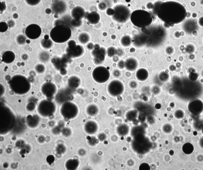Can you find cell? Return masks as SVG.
<instances>
[{"mask_svg": "<svg viewBox=\"0 0 203 170\" xmlns=\"http://www.w3.org/2000/svg\"><path fill=\"white\" fill-rule=\"evenodd\" d=\"M90 39V36L86 33H83L79 36V42L82 44H86L89 41Z\"/></svg>", "mask_w": 203, "mask_h": 170, "instance_id": "obj_32", "label": "cell"}, {"mask_svg": "<svg viewBox=\"0 0 203 170\" xmlns=\"http://www.w3.org/2000/svg\"><path fill=\"white\" fill-rule=\"evenodd\" d=\"M67 9L66 4L62 0H57L53 2L52 9L55 14H61L66 11Z\"/></svg>", "mask_w": 203, "mask_h": 170, "instance_id": "obj_21", "label": "cell"}, {"mask_svg": "<svg viewBox=\"0 0 203 170\" xmlns=\"http://www.w3.org/2000/svg\"><path fill=\"white\" fill-rule=\"evenodd\" d=\"M149 71L145 68L139 69L135 74V77L137 80L140 82L146 81L149 79Z\"/></svg>", "mask_w": 203, "mask_h": 170, "instance_id": "obj_24", "label": "cell"}, {"mask_svg": "<svg viewBox=\"0 0 203 170\" xmlns=\"http://www.w3.org/2000/svg\"><path fill=\"white\" fill-rule=\"evenodd\" d=\"M106 13L107 15L110 16H113L115 14L114 8H111L107 9Z\"/></svg>", "mask_w": 203, "mask_h": 170, "instance_id": "obj_47", "label": "cell"}, {"mask_svg": "<svg viewBox=\"0 0 203 170\" xmlns=\"http://www.w3.org/2000/svg\"><path fill=\"white\" fill-rule=\"evenodd\" d=\"M163 131L167 134L171 132L172 130V127L169 124H165L163 126Z\"/></svg>", "mask_w": 203, "mask_h": 170, "instance_id": "obj_41", "label": "cell"}, {"mask_svg": "<svg viewBox=\"0 0 203 170\" xmlns=\"http://www.w3.org/2000/svg\"><path fill=\"white\" fill-rule=\"evenodd\" d=\"M36 107V105L35 102L30 101L27 103L25 108H26V109L28 112H32L35 110Z\"/></svg>", "mask_w": 203, "mask_h": 170, "instance_id": "obj_37", "label": "cell"}, {"mask_svg": "<svg viewBox=\"0 0 203 170\" xmlns=\"http://www.w3.org/2000/svg\"><path fill=\"white\" fill-rule=\"evenodd\" d=\"M117 53V49L115 47H109L106 51L107 56L110 57H114Z\"/></svg>", "mask_w": 203, "mask_h": 170, "instance_id": "obj_36", "label": "cell"}, {"mask_svg": "<svg viewBox=\"0 0 203 170\" xmlns=\"http://www.w3.org/2000/svg\"><path fill=\"white\" fill-rule=\"evenodd\" d=\"M10 89L18 95H24L30 91L31 83L28 78L24 75H16L8 81Z\"/></svg>", "mask_w": 203, "mask_h": 170, "instance_id": "obj_3", "label": "cell"}, {"mask_svg": "<svg viewBox=\"0 0 203 170\" xmlns=\"http://www.w3.org/2000/svg\"><path fill=\"white\" fill-rule=\"evenodd\" d=\"M42 29L39 25L36 24H31L27 27L25 34L27 38L32 40L38 39L40 36Z\"/></svg>", "mask_w": 203, "mask_h": 170, "instance_id": "obj_15", "label": "cell"}, {"mask_svg": "<svg viewBox=\"0 0 203 170\" xmlns=\"http://www.w3.org/2000/svg\"><path fill=\"white\" fill-rule=\"evenodd\" d=\"M130 20L133 25L139 28L149 27L153 22L151 14L143 10H136L133 11Z\"/></svg>", "mask_w": 203, "mask_h": 170, "instance_id": "obj_4", "label": "cell"}, {"mask_svg": "<svg viewBox=\"0 0 203 170\" xmlns=\"http://www.w3.org/2000/svg\"><path fill=\"white\" fill-rule=\"evenodd\" d=\"M35 71L39 74H43L45 70V66L42 64H39L35 66Z\"/></svg>", "mask_w": 203, "mask_h": 170, "instance_id": "obj_38", "label": "cell"}, {"mask_svg": "<svg viewBox=\"0 0 203 170\" xmlns=\"http://www.w3.org/2000/svg\"><path fill=\"white\" fill-rule=\"evenodd\" d=\"M62 135L65 137H69L71 135V130L69 128H64L62 130Z\"/></svg>", "mask_w": 203, "mask_h": 170, "instance_id": "obj_43", "label": "cell"}, {"mask_svg": "<svg viewBox=\"0 0 203 170\" xmlns=\"http://www.w3.org/2000/svg\"><path fill=\"white\" fill-rule=\"evenodd\" d=\"M129 87L131 89H135L137 87L138 84L136 81L135 80H131L129 84Z\"/></svg>", "mask_w": 203, "mask_h": 170, "instance_id": "obj_46", "label": "cell"}, {"mask_svg": "<svg viewBox=\"0 0 203 170\" xmlns=\"http://www.w3.org/2000/svg\"><path fill=\"white\" fill-rule=\"evenodd\" d=\"M37 110L41 117L48 118L52 117L55 113L57 106L51 99H43L38 103Z\"/></svg>", "mask_w": 203, "mask_h": 170, "instance_id": "obj_7", "label": "cell"}, {"mask_svg": "<svg viewBox=\"0 0 203 170\" xmlns=\"http://www.w3.org/2000/svg\"><path fill=\"white\" fill-rule=\"evenodd\" d=\"M175 113L178 114V115H176V116H175L176 118L181 119L182 118V117H183L184 113L182 111L178 110L176 111Z\"/></svg>", "mask_w": 203, "mask_h": 170, "instance_id": "obj_50", "label": "cell"}, {"mask_svg": "<svg viewBox=\"0 0 203 170\" xmlns=\"http://www.w3.org/2000/svg\"><path fill=\"white\" fill-rule=\"evenodd\" d=\"M39 59L42 62H47L49 60L50 55L48 52H41L39 56Z\"/></svg>", "mask_w": 203, "mask_h": 170, "instance_id": "obj_35", "label": "cell"}, {"mask_svg": "<svg viewBox=\"0 0 203 170\" xmlns=\"http://www.w3.org/2000/svg\"><path fill=\"white\" fill-rule=\"evenodd\" d=\"M200 144V145H201V147L203 148V138L201 140Z\"/></svg>", "mask_w": 203, "mask_h": 170, "instance_id": "obj_62", "label": "cell"}, {"mask_svg": "<svg viewBox=\"0 0 203 170\" xmlns=\"http://www.w3.org/2000/svg\"><path fill=\"white\" fill-rule=\"evenodd\" d=\"M194 150L193 146L190 143H186L184 145L182 151L185 154L189 155L192 153Z\"/></svg>", "mask_w": 203, "mask_h": 170, "instance_id": "obj_34", "label": "cell"}, {"mask_svg": "<svg viewBox=\"0 0 203 170\" xmlns=\"http://www.w3.org/2000/svg\"><path fill=\"white\" fill-rule=\"evenodd\" d=\"M67 52L70 57H78L82 55L84 50L81 46L77 45L75 41L71 40L67 43Z\"/></svg>", "mask_w": 203, "mask_h": 170, "instance_id": "obj_14", "label": "cell"}, {"mask_svg": "<svg viewBox=\"0 0 203 170\" xmlns=\"http://www.w3.org/2000/svg\"><path fill=\"white\" fill-rule=\"evenodd\" d=\"M5 92V89L4 85L2 84H0V96L2 97L4 95Z\"/></svg>", "mask_w": 203, "mask_h": 170, "instance_id": "obj_51", "label": "cell"}, {"mask_svg": "<svg viewBox=\"0 0 203 170\" xmlns=\"http://www.w3.org/2000/svg\"><path fill=\"white\" fill-rule=\"evenodd\" d=\"M130 129L128 125L125 124H121L116 129L117 133L120 136H123L127 135L129 132Z\"/></svg>", "mask_w": 203, "mask_h": 170, "instance_id": "obj_30", "label": "cell"}, {"mask_svg": "<svg viewBox=\"0 0 203 170\" xmlns=\"http://www.w3.org/2000/svg\"><path fill=\"white\" fill-rule=\"evenodd\" d=\"M21 57H22V60H27L29 58V56L26 54H24L22 55Z\"/></svg>", "mask_w": 203, "mask_h": 170, "instance_id": "obj_58", "label": "cell"}, {"mask_svg": "<svg viewBox=\"0 0 203 170\" xmlns=\"http://www.w3.org/2000/svg\"><path fill=\"white\" fill-rule=\"evenodd\" d=\"M8 26L10 28L13 27L14 25H15V22L12 20H10L8 22Z\"/></svg>", "mask_w": 203, "mask_h": 170, "instance_id": "obj_57", "label": "cell"}, {"mask_svg": "<svg viewBox=\"0 0 203 170\" xmlns=\"http://www.w3.org/2000/svg\"><path fill=\"white\" fill-rule=\"evenodd\" d=\"M67 86L70 90L77 89L81 84V80L77 77L74 76L70 77L67 81Z\"/></svg>", "mask_w": 203, "mask_h": 170, "instance_id": "obj_27", "label": "cell"}, {"mask_svg": "<svg viewBox=\"0 0 203 170\" xmlns=\"http://www.w3.org/2000/svg\"><path fill=\"white\" fill-rule=\"evenodd\" d=\"M119 68L120 69H123L125 68V62L123 60L119 61L118 63Z\"/></svg>", "mask_w": 203, "mask_h": 170, "instance_id": "obj_53", "label": "cell"}, {"mask_svg": "<svg viewBox=\"0 0 203 170\" xmlns=\"http://www.w3.org/2000/svg\"><path fill=\"white\" fill-rule=\"evenodd\" d=\"M198 24L200 26L203 27V16H201L198 20Z\"/></svg>", "mask_w": 203, "mask_h": 170, "instance_id": "obj_56", "label": "cell"}, {"mask_svg": "<svg viewBox=\"0 0 203 170\" xmlns=\"http://www.w3.org/2000/svg\"><path fill=\"white\" fill-rule=\"evenodd\" d=\"M72 35L70 27L65 24H58L52 28L49 34L51 39L55 43L61 44L67 41Z\"/></svg>", "mask_w": 203, "mask_h": 170, "instance_id": "obj_5", "label": "cell"}, {"mask_svg": "<svg viewBox=\"0 0 203 170\" xmlns=\"http://www.w3.org/2000/svg\"><path fill=\"white\" fill-rule=\"evenodd\" d=\"M147 8L149 10L154 9V5L153 4V3H152V2H150V3H148L147 4Z\"/></svg>", "mask_w": 203, "mask_h": 170, "instance_id": "obj_55", "label": "cell"}, {"mask_svg": "<svg viewBox=\"0 0 203 170\" xmlns=\"http://www.w3.org/2000/svg\"><path fill=\"white\" fill-rule=\"evenodd\" d=\"M150 168L149 165L147 163H144L140 165L139 167V170H150Z\"/></svg>", "mask_w": 203, "mask_h": 170, "instance_id": "obj_48", "label": "cell"}, {"mask_svg": "<svg viewBox=\"0 0 203 170\" xmlns=\"http://www.w3.org/2000/svg\"><path fill=\"white\" fill-rule=\"evenodd\" d=\"M25 1L29 5L34 6L39 4L41 0H25Z\"/></svg>", "mask_w": 203, "mask_h": 170, "instance_id": "obj_45", "label": "cell"}, {"mask_svg": "<svg viewBox=\"0 0 203 170\" xmlns=\"http://www.w3.org/2000/svg\"><path fill=\"white\" fill-rule=\"evenodd\" d=\"M98 139L100 141H103L106 139V136L104 133H101L98 136Z\"/></svg>", "mask_w": 203, "mask_h": 170, "instance_id": "obj_52", "label": "cell"}, {"mask_svg": "<svg viewBox=\"0 0 203 170\" xmlns=\"http://www.w3.org/2000/svg\"><path fill=\"white\" fill-rule=\"evenodd\" d=\"M41 90L42 94L47 99H51L57 95L58 88L54 83L47 81L42 85Z\"/></svg>", "mask_w": 203, "mask_h": 170, "instance_id": "obj_13", "label": "cell"}, {"mask_svg": "<svg viewBox=\"0 0 203 170\" xmlns=\"http://www.w3.org/2000/svg\"><path fill=\"white\" fill-rule=\"evenodd\" d=\"M16 54L15 52L12 51H5L2 54L1 56V61L4 63L10 64L15 60Z\"/></svg>", "mask_w": 203, "mask_h": 170, "instance_id": "obj_22", "label": "cell"}, {"mask_svg": "<svg viewBox=\"0 0 203 170\" xmlns=\"http://www.w3.org/2000/svg\"><path fill=\"white\" fill-rule=\"evenodd\" d=\"M70 89H63L60 91L56 95V100L61 104L64 102L71 101L72 95Z\"/></svg>", "mask_w": 203, "mask_h": 170, "instance_id": "obj_17", "label": "cell"}, {"mask_svg": "<svg viewBox=\"0 0 203 170\" xmlns=\"http://www.w3.org/2000/svg\"><path fill=\"white\" fill-rule=\"evenodd\" d=\"M13 18H14L15 19H17L18 18V15L17 14H14L13 15Z\"/></svg>", "mask_w": 203, "mask_h": 170, "instance_id": "obj_61", "label": "cell"}, {"mask_svg": "<svg viewBox=\"0 0 203 170\" xmlns=\"http://www.w3.org/2000/svg\"><path fill=\"white\" fill-rule=\"evenodd\" d=\"M126 1H127V2H130V1H132V0H126Z\"/></svg>", "mask_w": 203, "mask_h": 170, "instance_id": "obj_63", "label": "cell"}, {"mask_svg": "<svg viewBox=\"0 0 203 170\" xmlns=\"http://www.w3.org/2000/svg\"><path fill=\"white\" fill-rule=\"evenodd\" d=\"M115 14L113 17V20L116 22L124 23L130 19L131 11L129 8L125 5H117L114 7Z\"/></svg>", "mask_w": 203, "mask_h": 170, "instance_id": "obj_10", "label": "cell"}, {"mask_svg": "<svg viewBox=\"0 0 203 170\" xmlns=\"http://www.w3.org/2000/svg\"><path fill=\"white\" fill-rule=\"evenodd\" d=\"M40 117L37 114H29L25 117V122L30 128L35 129L39 126Z\"/></svg>", "mask_w": 203, "mask_h": 170, "instance_id": "obj_18", "label": "cell"}, {"mask_svg": "<svg viewBox=\"0 0 203 170\" xmlns=\"http://www.w3.org/2000/svg\"><path fill=\"white\" fill-rule=\"evenodd\" d=\"M86 15L85 9L81 6H76L71 11V16L75 21H81Z\"/></svg>", "mask_w": 203, "mask_h": 170, "instance_id": "obj_19", "label": "cell"}, {"mask_svg": "<svg viewBox=\"0 0 203 170\" xmlns=\"http://www.w3.org/2000/svg\"><path fill=\"white\" fill-rule=\"evenodd\" d=\"M138 65L139 63L137 60L133 57H130L125 61V68L128 71H135L137 68Z\"/></svg>", "mask_w": 203, "mask_h": 170, "instance_id": "obj_25", "label": "cell"}, {"mask_svg": "<svg viewBox=\"0 0 203 170\" xmlns=\"http://www.w3.org/2000/svg\"><path fill=\"white\" fill-rule=\"evenodd\" d=\"M16 41L20 45H23L26 42V38L23 34H19L16 38Z\"/></svg>", "mask_w": 203, "mask_h": 170, "instance_id": "obj_39", "label": "cell"}, {"mask_svg": "<svg viewBox=\"0 0 203 170\" xmlns=\"http://www.w3.org/2000/svg\"><path fill=\"white\" fill-rule=\"evenodd\" d=\"M154 10L159 20L169 25L179 24L187 16L184 6L177 1H166L154 5Z\"/></svg>", "mask_w": 203, "mask_h": 170, "instance_id": "obj_1", "label": "cell"}, {"mask_svg": "<svg viewBox=\"0 0 203 170\" xmlns=\"http://www.w3.org/2000/svg\"><path fill=\"white\" fill-rule=\"evenodd\" d=\"M110 71L106 67L104 66H98L93 70L92 77L95 82L99 84L106 83L110 79Z\"/></svg>", "mask_w": 203, "mask_h": 170, "instance_id": "obj_8", "label": "cell"}, {"mask_svg": "<svg viewBox=\"0 0 203 170\" xmlns=\"http://www.w3.org/2000/svg\"><path fill=\"white\" fill-rule=\"evenodd\" d=\"M113 75L116 77H119L121 75V72L119 70H116L113 71Z\"/></svg>", "mask_w": 203, "mask_h": 170, "instance_id": "obj_54", "label": "cell"}, {"mask_svg": "<svg viewBox=\"0 0 203 170\" xmlns=\"http://www.w3.org/2000/svg\"><path fill=\"white\" fill-rule=\"evenodd\" d=\"M16 118L11 109L4 105L1 106L0 133L5 135L12 131L16 124Z\"/></svg>", "mask_w": 203, "mask_h": 170, "instance_id": "obj_2", "label": "cell"}, {"mask_svg": "<svg viewBox=\"0 0 203 170\" xmlns=\"http://www.w3.org/2000/svg\"><path fill=\"white\" fill-rule=\"evenodd\" d=\"M107 90L110 95L116 97L122 95L125 91V86L120 80H115L108 84Z\"/></svg>", "mask_w": 203, "mask_h": 170, "instance_id": "obj_12", "label": "cell"}, {"mask_svg": "<svg viewBox=\"0 0 203 170\" xmlns=\"http://www.w3.org/2000/svg\"><path fill=\"white\" fill-rule=\"evenodd\" d=\"M8 24L5 22H1L0 23V32L1 33L5 32L7 31L8 28Z\"/></svg>", "mask_w": 203, "mask_h": 170, "instance_id": "obj_42", "label": "cell"}, {"mask_svg": "<svg viewBox=\"0 0 203 170\" xmlns=\"http://www.w3.org/2000/svg\"><path fill=\"white\" fill-rule=\"evenodd\" d=\"M64 166L66 170H76L80 166V162L78 160L75 158L68 159L65 162Z\"/></svg>", "mask_w": 203, "mask_h": 170, "instance_id": "obj_26", "label": "cell"}, {"mask_svg": "<svg viewBox=\"0 0 203 170\" xmlns=\"http://www.w3.org/2000/svg\"><path fill=\"white\" fill-rule=\"evenodd\" d=\"M132 39L129 35L124 36L121 39V44L124 47H129L132 44Z\"/></svg>", "mask_w": 203, "mask_h": 170, "instance_id": "obj_31", "label": "cell"}, {"mask_svg": "<svg viewBox=\"0 0 203 170\" xmlns=\"http://www.w3.org/2000/svg\"><path fill=\"white\" fill-rule=\"evenodd\" d=\"M106 54V51L104 48L97 44L94 45V49L93 50L92 55L94 57V63L96 64H99L104 62Z\"/></svg>", "mask_w": 203, "mask_h": 170, "instance_id": "obj_16", "label": "cell"}, {"mask_svg": "<svg viewBox=\"0 0 203 170\" xmlns=\"http://www.w3.org/2000/svg\"><path fill=\"white\" fill-rule=\"evenodd\" d=\"M159 78L161 81L165 82L166 81L168 78V75L164 72H162L159 74Z\"/></svg>", "mask_w": 203, "mask_h": 170, "instance_id": "obj_44", "label": "cell"}, {"mask_svg": "<svg viewBox=\"0 0 203 170\" xmlns=\"http://www.w3.org/2000/svg\"><path fill=\"white\" fill-rule=\"evenodd\" d=\"M85 132L89 135H94L97 132L99 126L96 121L90 120L87 121L84 126Z\"/></svg>", "mask_w": 203, "mask_h": 170, "instance_id": "obj_20", "label": "cell"}, {"mask_svg": "<svg viewBox=\"0 0 203 170\" xmlns=\"http://www.w3.org/2000/svg\"><path fill=\"white\" fill-rule=\"evenodd\" d=\"M166 36V32L161 28H157L152 31L149 38H146V44L151 46L156 45L164 40Z\"/></svg>", "mask_w": 203, "mask_h": 170, "instance_id": "obj_11", "label": "cell"}, {"mask_svg": "<svg viewBox=\"0 0 203 170\" xmlns=\"http://www.w3.org/2000/svg\"><path fill=\"white\" fill-rule=\"evenodd\" d=\"M94 45H93L91 43H89L87 46V48L89 50H93L94 49Z\"/></svg>", "mask_w": 203, "mask_h": 170, "instance_id": "obj_59", "label": "cell"}, {"mask_svg": "<svg viewBox=\"0 0 203 170\" xmlns=\"http://www.w3.org/2000/svg\"><path fill=\"white\" fill-rule=\"evenodd\" d=\"M132 146L137 153H144L150 150L151 142L148 138L141 134L137 135L134 139Z\"/></svg>", "mask_w": 203, "mask_h": 170, "instance_id": "obj_9", "label": "cell"}, {"mask_svg": "<svg viewBox=\"0 0 203 170\" xmlns=\"http://www.w3.org/2000/svg\"><path fill=\"white\" fill-rule=\"evenodd\" d=\"M197 25L195 20H189L184 25V28L188 33H192L197 28Z\"/></svg>", "mask_w": 203, "mask_h": 170, "instance_id": "obj_28", "label": "cell"}, {"mask_svg": "<svg viewBox=\"0 0 203 170\" xmlns=\"http://www.w3.org/2000/svg\"><path fill=\"white\" fill-rule=\"evenodd\" d=\"M86 18L88 22L92 25H97L100 21V15L96 11H91L86 15Z\"/></svg>", "mask_w": 203, "mask_h": 170, "instance_id": "obj_23", "label": "cell"}, {"mask_svg": "<svg viewBox=\"0 0 203 170\" xmlns=\"http://www.w3.org/2000/svg\"><path fill=\"white\" fill-rule=\"evenodd\" d=\"M99 8L101 11H104L106 9L107 5L104 2H101L100 3L99 5Z\"/></svg>", "mask_w": 203, "mask_h": 170, "instance_id": "obj_49", "label": "cell"}, {"mask_svg": "<svg viewBox=\"0 0 203 170\" xmlns=\"http://www.w3.org/2000/svg\"><path fill=\"white\" fill-rule=\"evenodd\" d=\"M66 147L62 144H58L56 148L57 153L59 154H63L66 151Z\"/></svg>", "mask_w": 203, "mask_h": 170, "instance_id": "obj_40", "label": "cell"}, {"mask_svg": "<svg viewBox=\"0 0 203 170\" xmlns=\"http://www.w3.org/2000/svg\"><path fill=\"white\" fill-rule=\"evenodd\" d=\"M99 111V107L96 105H89L87 107L86 112L88 116L94 117L98 115Z\"/></svg>", "mask_w": 203, "mask_h": 170, "instance_id": "obj_29", "label": "cell"}, {"mask_svg": "<svg viewBox=\"0 0 203 170\" xmlns=\"http://www.w3.org/2000/svg\"><path fill=\"white\" fill-rule=\"evenodd\" d=\"M80 110L77 105L71 101L64 102L60 106V114L66 120H70L76 118Z\"/></svg>", "mask_w": 203, "mask_h": 170, "instance_id": "obj_6", "label": "cell"}, {"mask_svg": "<svg viewBox=\"0 0 203 170\" xmlns=\"http://www.w3.org/2000/svg\"><path fill=\"white\" fill-rule=\"evenodd\" d=\"M41 45L45 49H50L53 46V41L51 39H44L41 41Z\"/></svg>", "mask_w": 203, "mask_h": 170, "instance_id": "obj_33", "label": "cell"}, {"mask_svg": "<svg viewBox=\"0 0 203 170\" xmlns=\"http://www.w3.org/2000/svg\"><path fill=\"white\" fill-rule=\"evenodd\" d=\"M4 7H6L5 3L4 2H2L1 4V11H3L5 10L6 8H4Z\"/></svg>", "mask_w": 203, "mask_h": 170, "instance_id": "obj_60", "label": "cell"}]
</instances>
